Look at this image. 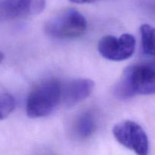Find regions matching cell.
<instances>
[{
	"instance_id": "obj_1",
	"label": "cell",
	"mask_w": 155,
	"mask_h": 155,
	"mask_svg": "<svg viewBox=\"0 0 155 155\" xmlns=\"http://www.w3.org/2000/svg\"><path fill=\"white\" fill-rule=\"evenodd\" d=\"M114 92L120 99L155 95V68L145 64L129 66L123 72Z\"/></svg>"
},
{
	"instance_id": "obj_2",
	"label": "cell",
	"mask_w": 155,
	"mask_h": 155,
	"mask_svg": "<svg viewBox=\"0 0 155 155\" xmlns=\"http://www.w3.org/2000/svg\"><path fill=\"white\" fill-rule=\"evenodd\" d=\"M61 104V83L55 79L38 84L29 95L26 104L27 116L45 117L51 114Z\"/></svg>"
},
{
	"instance_id": "obj_3",
	"label": "cell",
	"mask_w": 155,
	"mask_h": 155,
	"mask_svg": "<svg viewBox=\"0 0 155 155\" xmlns=\"http://www.w3.org/2000/svg\"><path fill=\"white\" fill-rule=\"evenodd\" d=\"M87 21L80 12L68 8L58 12L46 22L45 30L54 38L61 39H75L84 34Z\"/></svg>"
},
{
	"instance_id": "obj_4",
	"label": "cell",
	"mask_w": 155,
	"mask_h": 155,
	"mask_svg": "<svg viewBox=\"0 0 155 155\" xmlns=\"http://www.w3.org/2000/svg\"><path fill=\"white\" fill-rule=\"evenodd\" d=\"M113 134L120 145L139 155H146L149 151L148 138L142 127L134 121L118 123L113 129Z\"/></svg>"
},
{
	"instance_id": "obj_5",
	"label": "cell",
	"mask_w": 155,
	"mask_h": 155,
	"mask_svg": "<svg viewBox=\"0 0 155 155\" xmlns=\"http://www.w3.org/2000/svg\"><path fill=\"white\" fill-rule=\"evenodd\" d=\"M136 39L130 33L120 37L105 36L100 39L98 50L101 55L107 60L121 61L130 58L136 49Z\"/></svg>"
},
{
	"instance_id": "obj_6",
	"label": "cell",
	"mask_w": 155,
	"mask_h": 155,
	"mask_svg": "<svg viewBox=\"0 0 155 155\" xmlns=\"http://www.w3.org/2000/svg\"><path fill=\"white\" fill-rule=\"evenodd\" d=\"M45 0H0V14L8 18H24L39 15Z\"/></svg>"
},
{
	"instance_id": "obj_7",
	"label": "cell",
	"mask_w": 155,
	"mask_h": 155,
	"mask_svg": "<svg viewBox=\"0 0 155 155\" xmlns=\"http://www.w3.org/2000/svg\"><path fill=\"white\" fill-rule=\"evenodd\" d=\"M95 83L89 79H75L61 83V104L66 107H73L90 95Z\"/></svg>"
},
{
	"instance_id": "obj_8",
	"label": "cell",
	"mask_w": 155,
	"mask_h": 155,
	"mask_svg": "<svg viewBox=\"0 0 155 155\" xmlns=\"http://www.w3.org/2000/svg\"><path fill=\"white\" fill-rule=\"evenodd\" d=\"M96 129V120L91 111L83 112L78 117L74 126V133L78 139L84 140L92 136Z\"/></svg>"
},
{
	"instance_id": "obj_9",
	"label": "cell",
	"mask_w": 155,
	"mask_h": 155,
	"mask_svg": "<svg viewBox=\"0 0 155 155\" xmlns=\"http://www.w3.org/2000/svg\"><path fill=\"white\" fill-rule=\"evenodd\" d=\"M142 50L147 55L155 57V27L142 24L140 27Z\"/></svg>"
},
{
	"instance_id": "obj_10",
	"label": "cell",
	"mask_w": 155,
	"mask_h": 155,
	"mask_svg": "<svg viewBox=\"0 0 155 155\" xmlns=\"http://www.w3.org/2000/svg\"><path fill=\"white\" fill-rule=\"evenodd\" d=\"M15 107V99L8 93H0V120L11 114Z\"/></svg>"
},
{
	"instance_id": "obj_11",
	"label": "cell",
	"mask_w": 155,
	"mask_h": 155,
	"mask_svg": "<svg viewBox=\"0 0 155 155\" xmlns=\"http://www.w3.org/2000/svg\"><path fill=\"white\" fill-rule=\"evenodd\" d=\"M71 2L77 3V4H84V3H91L97 0H70Z\"/></svg>"
},
{
	"instance_id": "obj_12",
	"label": "cell",
	"mask_w": 155,
	"mask_h": 155,
	"mask_svg": "<svg viewBox=\"0 0 155 155\" xmlns=\"http://www.w3.org/2000/svg\"><path fill=\"white\" fill-rule=\"evenodd\" d=\"M3 58H4V54H3V53L2 51H0V63L2 61Z\"/></svg>"
}]
</instances>
